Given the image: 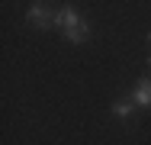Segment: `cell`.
<instances>
[{"label":"cell","mask_w":151,"mask_h":145,"mask_svg":"<svg viewBox=\"0 0 151 145\" xmlns=\"http://www.w3.org/2000/svg\"><path fill=\"white\" fill-rule=\"evenodd\" d=\"M55 26H61L64 39L74 42V45H81V42L90 39V26L84 23V16H81L74 7H61L58 13H55Z\"/></svg>","instance_id":"1"},{"label":"cell","mask_w":151,"mask_h":145,"mask_svg":"<svg viewBox=\"0 0 151 145\" xmlns=\"http://www.w3.org/2000/svg\"><path fill=\"white\" fill-rule=\"evenodd\" d=\"M26 20H29V26H35V29H45V26H52V23H55V13L48 10V3L35 0V3L29 7V13H26Z\"/></svg>","instance_id":"2"},{"label":"cell","mask_w":151,"mask_h":145,"mask_svg":"<svg viewBox=\"0 0 151 145\" xmlns=\"http://www.w3.org/2000/svg\"><path fill=\"white\" fill-rule=\"evenodd\" d=\"M132 100H135V107H145V110L151 107V78H142V81L135 84Z\"/></svg>","instance_id":"3"},{"label":"cell","mask_w":151,"mask_h":145,"mask_svg":"<svg viewBox=\"0 0 151 145\" xmlns=\"http://www.w3.org/2000/svg\"><path fill=\"white\" fill-rule=\"evenodd\" d=\"M132 110H135V100H116V103H113V113L119 116V119H129Z\"/></svg>","instance_id":"4"},{"label":"cell","mask_w":151,"mask_h":145,"mask_svg":"<svg viewBox=\"0 0 151 145\" xmlns=\"http://www.w3.org/2000/svg\"><path fill=\"white\" fill-rule=\"evenodd\" d=\"M148 42H151V32H148Z\"/></svg>","instance_id":"5"},{"label":"cell","mask_w":151,"mask_h":145,"mask_svg":"<svg viewBox=\"0 0 151 145\" xmlns=\"http://www.w3.org/2000/svg\"><path fill=\"white\" fill-rule=\"evenodd\" d=\"M148 68H151V58H148Z\"/></svg>","instance_id":"6"}]
</instances>
